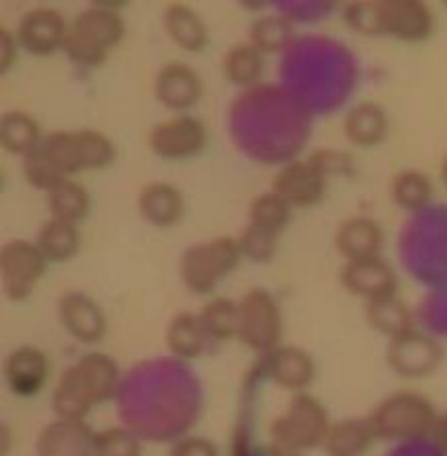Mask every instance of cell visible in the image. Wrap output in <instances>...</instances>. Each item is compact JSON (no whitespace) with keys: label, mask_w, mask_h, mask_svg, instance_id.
<instances>
[{"label":"cell","mask_w":447,"mask_h":456,"mask_svg":"<svg viewBox=\"0 0 447 456\" xmlns=\"http://www.w3.org/2000/svg\"><path fill=\"white\" fill-rule=\"evenodd\" d=\"M209 141L207 127L200 118L178 114L154 125L147 136L150 150L163 160H187L199 156Z\"/></svg>","instance_id":"cell-7"},{"label":"cell","mask_w":447,"mask_h":456,"mask_svg":"<svg viewBox=\"0 0 447 456\" xmlns=\"http://www.w3.org/2000/svg\"><path fill=\"white\" fill-rule=\"evenodd\" d=\"M167 456H221L216 444L205 436H185L169 448Z\"/></svg>","instance_id":"cell-42"},{"label":"cell","mask_w":447,"mask_h":456,"mask_svg":"<svg viewBox=\"0 0 447 456\" xmlns=\"http://www.w3.org/2000/svg\"><path fill=\"white\" fill-rule=\"evenodd\" d=\"M443 3H445V7H447V0H443Z\"/></svg>","instance_id":"cell-50"},{"label":"cell","mask_w":447,"mask_h":456,"mask_svg":"<svg viewBox=\"0 0 447 456\" xmlns=\"http://www.w3.org/2000/svg\"><path fill=\"white\" fill-rule=\"evenodd\" d=\"M240 258H243V252H240L239 239L234 236H216V239L190 245L181 258V279L190 292L205 297L236 270Z\"/></svg>","instance_id":"cell-3"},{"label":"cell","mask_w":447,"mask_h":456,"mask_svg":"<svg viewBox=\"0 0 447 456\" xmlns=\"http://www.w3.org/2000/svg\"><path fill=\"white\" fill-rule=\"evenodd\" d=\"M294 36V20L285 13H263L249 27V43L265 56L285 52L292 45Z\"/></svg>","instance_id":"cell-28"},{"label":"cell","mask_w":447,"mask_h":456,"mask_svg":"<svg viewBox=\"0 0 447 456\" xmlns=\"http://www.w3.org/2000/svg\"><path fill=\"white\" fill-rule=\"evenodd\" d=\"M377 441L370 417H347L329 426L323 441L325 456H365Z\"/></svg>","instance_id":"cell-20"},{"label":"cell","mask_w":447,"mask_h":456,"mask_svg":"<svg viewBox=\"0 0 447 456\" xmlns=\"http://www.w3.org/2000/svg\"><path fill=\"white\" fill-rule=\"evenodd\" d=\"M89 194L80 183L65 178L52 191H47V208L52 218L80 223L89 214Z\"/></svg>","instance_id":"cell-31"},{"label":"cell","mask_w":447,"mask_h":456,"mask_svg":"<svg viewBox=\"0 0 447 456\" xmlns=\"http://www.w3.org/2000/svg\"><path fill=\"white\" fill-rule=\"evenodd\" d=\"M441 181H443V185H445V190H447V156H445L443 165H441Z\"/></svg>","instance_id":"cell-48"},{"label":"cell","mask_w":447,"mask_h":456,"mask_svg":"<svg viewBox=\"0 0 447 456\" xmlns=\"http://www.w3.org/2000/svg\"><path fill=\"white\" fill-rule=\"evenodd\" d=\"M439 412L427 396L419 392H394L370 414L377 439L390 444H412L430 439Z\"/></svg>","instance_id":"cell-2"},{"label":"cell","mask_w":447,"mask_h":456,"mask_svg":"<svg viewBox=\"0 0 447 456\" xmlns=\"http://www.w3.org/2000/svg\"><path fill=\"white\" fill-rule=\"evenodd\" d=\"M329 426L332 421L323 403L307 392H297V396L288 403V410L272 423L270 439L280 448L307 452V450L323 448Z\"/></svg>","instance_id":"cell-4"},{"label":"cell","mask_w":447,"mask_h":456,"mask_svg":"<svg viewBox=\"0 0 447 456\" xmlns=\"http://www.w3.org/2000/svg\"><path fill=\"white\" fill-rule=\"evenodd\" d=\"M263 374L292 392H305L316 377L314 359L294 346H279L263 356Z\"/></svg>","instance_id":"cell-10"},{"label":"cell","mask_w":447,"mask_h":456,"mask_svg":"<svg viewBox=\"0 0 447 456\" xmlns=\"http://www.w3.org/2000/svg\"><path fill=\"white\" fill-rule=\"evenodd\" d=\"M138 214L154 227H172L185 214L183 194L169 183H150L138 194Z\"/></svg>","instance_id":"cell-22"},{"label":"cell","mask_w":447,"mask_h":456,"mask_svg":"<svg viewBox=\"0 0 447 456\" xmlns=\"http://www.w3.org/2000/svg\"><path fill=\"white\" fill-rule=\"evenodd\" d=\"M265 456H305V452H301V450H292V448H280V445L270 444Z\"/></svg>","instance_id":"cell-46"},{"label":"cell","mask_w":447,"mask_h":456,"mask_svg":"<svg viewBox=\"0 0 447 456\" xmlns=\"http://www.w3.org/2000/svg\"><path fill=\"white\" fill-rule=\"evenodd\" d=\"M325 185L328 181L305 159L285 165L272 181V191L288 200L292 208H312L323 199Z\"/></svg>","instance_id":"cell-14"},{"label":"cell","mask_w":447,"mask_h":456,"mask_svg":"<svg viewBox=\"0 0 447 456\" xmlns=\"http://www.w3.org/2000/svg\"><path fill=\"white\" fill-rule=\"evenodd\" d=\"M89 4H92V7L111 9V12H123L129 4V0H89Z\"/></svg>","instance_id":"cell-45"},{"label":"cell","mask_w":447,"mask_h":456,"mask_svg":"<svg viewBox=\"0 0 447 456\" xmlns=\"http://www.w3.org/2000/svg\"><path fill=\"white\" fill-rule=\"evenodd\" d=\"M347 141L359 147H374L387 136V114L377 102H359L343 120Z\"/></svg>","instance_id":"cell-24"},{"label":"cell","mask_w":447,"mask_h":456,"mask_svg":"<svg viewBox=\"0 0 447 456\" xmlns=\"http://www.w3.org/2000/svg\"><path fill=\"white\" fill-rule=\"evenodd\" d=\"M96 456H141V439L127 428H107L96 432L93 441Z\"/></svg>","instance_id":"cell-39"},{"label":"cell","mask_w":447,"mask_h":456,"mask_svg":"<svg viewBox=\"0 0 447 456\" xmlns=\"http://www.w3.org/2000/svg\"><path fill=\"white\" fill-rule=\"evenodd\" d=\"M83 169H105L114 163L116 145L98 129H76Z\"/></svg>","instance_id":"cell-37"},{"label":"cell","mask_w":447,"mask_h":456,"mask_svg":"<svg viewBox=\"0 0 447 456\" xmlns=\"http://www.w3.org/2000/svg\"><path fill=\"white\" fill-rule=\"evenodd\" d=\"M283 316L276 298L267 289H249L239 301V341L249 350L267 354L279 347Z\"/></svg>","instance_id":"cell-5"},{"label":"cell","mask_w":447,"mask_h":456,"mask_svg":"<svg viewBox=\"0 0 447 456\" xmlns=\"http://www.w3.org/2000/svg\"><path fill=\"white\" fill-rule=\"evenodd\" d=\"M378 3H383V4H396V3H403V0H378Z\"/></svg>","instance_id":"cell-49"},{"label":"cell","mask_w":447,"mask_h":456,"mask_svg":"<svg viewBox=\"0 0 447 456\" xmlns=\"http://www.w3.org/2000/svg\"><path fill=\"white\" fill-rule=\"evenodd\" d=\"M40 147H43V150L47 151L49 159L62 169L65 176H74V174L85 172L83 160H80L78 138H76V132L58 129V132L47 134V136L40 141Z\"/></svg>","instance_id":"cell-34"},{"label":"cell","mask_w":447,"mask_h":456,"mask_svg":"<svg viewBox=\"0 0 447 456\" xmlns=\"http://www.w3.org/2000/svg\"><path fill=\"white\" fill-rule=\"evenodd\" d=\"M36 245L47 256L49 263H65L74 258L80 249V230L78 223L62 221V218H49L38 232Z\"/></svg>","instance_id":"cell-25"},{"label":"cell","mask_w":447,"mask_h":456,"mask_svg":"<svg viewBox=\"0 0 447 456\" xmlns=\"http://www.w3.org/2000/svg\"><path fill=\"white\" fill-rule=\"evenodd\" d=\"M386 31L401 43H423L435 31V13L426 0L386 4Z\"/></svg>","instance_id":"cell-18"},{"label":"cell","mask_w":447,"mask_h":456,"mask_svg":"<svg viewBox=\"0 0 447 456\" xmlns=\"http://www.w3.org/2000/svg\"><path fill=\"white\" fill-rule=\"evenodd\" d=\"M156 101L174 111H187L203 96V80L185 62H167L154 80Z\"/></svg>","instance_id":"cell-11"},{"label":"cell","mask_w":447,"mask_h":456,"mask_svg":"<svg viewBox=\"0 0 447 456\" xmlns=\"http://www.w3.org/2000/svg\"><path fill=\"white\" fill-rule=\"evenodd\" d=\"M163 29L183 52L200 53L209 45V27L187 3H169L163 12Z\"/></svg>","instance_id":"cell-19"},{"label":"cell","mask_w":447,"mask_h":456,"mask_svg":"<svg viewBox=\"0 0 447 456\" xmlns=\"http://www.w3.org/2000/svg\"><path fill=\"white\" fill-rule=\"evenodd\" d=\"M365 319H368V323L377 332L386 334L390 338L399 337V334L414 328L412 310L396 294L372 298V301L365 303Z\"/></svg>","instance_id":"cell-27"},{"label":"cell","mask_w":447,"mask_h":456,"mask_svg":"<svg viewBox=\"0 0 447 456\" xmlns=\"http://www.w3.org/2000/svg\"><path fill=\"white\" fill-rule=\"evenodd\" d=\"M96 432L89 430L85 421L56 419L40 430L36 441L38 456H96L93 450Z\"/></svg>","instance_id":"cell-13"},{"label":"cell","mask_w":447,"mask_h":456,"mask_svg":"<svg viewBox=\"0 0 447 456\" xmlns=\"http://www.w3.org/2000/svg\"><path fill=\"white\" fill-rule=\"evenodd\" d=\"M71 27L80 31L85 38L96 43L98 47L105 49V52H111L116 45H120V40L125 38V29H127L120 12L92 7V4L71 20Z\"/></svg>","instance_id":"cell-23"},{"label":"cell","mask_w":447,"mask_h":456,"mask_svg":"<svg viewBox=\"0 0 447 456\" xmlns=\"http://www.w3.org/2000/svg\"><path fill=\"white\" fill-rule=\"evenodd\" d=\"M236 3H239L243 9H248V12H263L270 0H236Z\"/></svg>","instance_id":"cell-47"},{"label":"cell","mask_w":447,"mask_h":456,"mask_svg":"<svg viewBox=\"0 0 447 456\" xmlns=\"http://www.w3.org/2000/svg\"><path fill=\"white\" fill-rule=\"evenodd\" d=\"M383 236L381 225L370 216H352L338 225L334 245L345 261H365L381 256Z\"/></svg>","instance_id":"cell-17"},{"label":"cell","mask_w":447,"mask_h":456,"mask_svg":"<svg viewBox=\"0 0 447 456\" xmlns=\"http://www.w3.org/2000/svg\"><path fill=\"white\" fill-rule=\"evenodd\" d=\"M343 22L361 36H387L386 4L378 0H347L343 4Z\"/></svg>","instance_id":"cell-33"},{"label":"cell","mask_w":447,"mask_h":456,"mask_svg":"<svg viewBox=\"0 0 447 456\" xmlns=\"http://www.w3.org/2000/svg\"><path fill=\"white\" fill-rule=\"evenodd\" d=\"M430 439L435 444V448L441 452V456H447V412L439 414L435 428H432Z\"/></svg>","instance_id":"cell-44"},{"label":"cell","mask_w":447,"mask_h":456,"mask_svg":"<svg viewBox=\"0 0 447 456\" xmlns=\"http://www.w3.org/2000/svg\"><path fill=\"white\" fill-rule=\"evenodd\" d=\"M62 52L67 53L69 61H74L80 67H101L107 61V53H110L102 47H98L96 43H92L89 38H85L74 27H69V34H67Z\"/></svg>","instance_id":"cell-41"},{"label":"cell","mask_w":447,"mask_h":456,"mask_svg":"<svg viewBox=\"0 0 447 456\" xmlns=\"http://www.w3.org/2000/svg\"><path fill=\"white\" fill-rule=\"evenodd\" d=\"M49 261L40 248L29 240L13 239L0 248V281L12 301H25L31 297L43 279Z\"/></svg>","instance_id":"cell-6"},{"label":"cell","mask_w":447,"mask_h":456,"mask_svg":"<svg viewBox=\"0 0 447 456\" xmlns=\"http://www.w3.org/2000/svg\"><path fill=\"white\" fill-rule=\"evenodd\" d=\"M71 22L65 20L58 9L52 7H36L29 9L25 16L18 20L16 36L20 47L31 56H52V53L62 52L65 38L69 34Z\"/></svg>","instance_id":"cell-9"},{"label":"cell","mask_w":447,"mask_h":456,"mask_svg":"<svg viewBox=\"0 0 447 456\" xmlns=\"http://www.w3.org/2000/svg\"><path fill=\"white\" fill-rule=\"evenodd\" d=\"M165 343H167V350L174 356L183 361H194L212 350L214 338L209 337L199 314L181 312V314H176L169 321L167 332H165Z\"/></svg>","instance_id":"cell-21"},{"label":"cell","mask_w":447,"mask_h":456,"mask_svg":"<svg viewBox=\"0 0 447 456\" xmlns=\"http://www.w3.org/2000/svg\"><path fill=\"white\" fill-rule=\"evenodd\" d=\"M199 316L209 337L214 338V343H223L239 337V303L221 297L212 298V301L200 307Z\"/></svg>","instance_id":"cell-32"},{"label":"cell","mask_w":447,"mask_h":456,"mask_svg":"<svg viewBox=\"0 0 447 456\" xmlns=\"http://www.w3.org/2000/svg\"><path fill=\"white\" fill-rule=\"evenodd\" d=\"M312 167L329 181V178H343L350 176L354 172V156L347 154L343 150H334V147H323V150H316L307 156Z\"/></svg>","instance_id":"cell-40"},{"label":"cell","mask_w":447,"mask_h":456,"mask_svg":"<svg viewBox=\"0 0 447 456\" xmlns=\"http://www.w3.org/2000/svg\"><path fill=\"white\" fill-rule=\"evenodd\" d=\"M390 190L394 203L405 212H421L432 203V196H435V185L427 174L417 172V169H405L396 174Z\"/></svg>","instance_id":"cell-30"},{"label":"cell","mask_w":447,"mask_h":456,"mask_svg":"<svg viewBox=\"0 0 447 456\" xmlns=\"http://www.w3.org/2000/svg\"><path fill=\"white\" fill-rule=\"evenodd\" d=\"M441 361H443V347L439 346V341L414 328L390 338L387 346V365L405 379L430 377Z\"/></svg>","instance_id":"cell-8"},{"label":"cell","mask_w":447,"mask_h":456,"mask_svg":"<svg viewBox=\"0 0 447 456\" xmlns=\"http://www.w3.org/2000/svg\"><path fill=\"white\" fill-rule=\"evenodd\" d=\"M289 216H292V205L272 190L256 196L249 205V223H256V225L279 232V234L289 223Z\"/></svg>","instance_id":"cell-36"},{"label":"cell","mask_w":447,"mask_h":456,"mask_svg":"<svg viewBox=\"0 0 447 456\" xmlns=\"http://www.w3.org/2000/svg\"><path fill=\"white\" fill-rule=\"evenodd\" d=\"M18 49L22 47L20 43H18L16 31L3 27V29H0V69L9 71V67H12L18 58Z\"/></svg>","instance_id":"cell-43"},{"label":"cell","mask_w":447,"mask_h":456,"mask_svg":"<svg viewBox=\"0 0 447 456\" xmlns=\"http://www.w3.org/2000/svg\"><path fill=\"white\" fill-rule=\"evenodd\" d=\"M279 232H272L267 227L248 223L243 232L239 234V245L243 258L252 263H270L274 258L276 248H279Z\"/></svg>","instance_id":"cell-38"},{"label":"cell","mask_w":447,"mask_h":456,"mask_svg":"<svg viewBox=\"0 0 447 456\" xmlns=\"http://www.w3.org/2000/svg\"><path fill=\"white\" fill-rule=\"evenodd\" d=\"M118 379V363L111 356L89 352L62 372L52 396L53 414L67 421H85L96 405L116 395Z\"/></svg>","instance_id":"cell-1"},{"label":"cell","mask_w":447,"mask_h":456,"mask_svg":"<svg viewBox=\"0 0 447 456\" xmlns=\"http://www.w3.org/2000/svg\"><path fill=\"white\" fill-rule=\"evenodd\" d=\"M341 283L354 297L372 301V298L396 294V274L381 256L365 261H347L341 270Z\"/></svg>","instance_id":"cell-12"},{"label":"cell","mask_w":447,"mask_h":456,"mask_svg":"<svg viewBox=\"0 0 447 456\" xmlns=\"http://www.w3.org/2000/svg\"><path fill=\"white\" fill-rule=\"evenodd\" d=\"M58 316L61 323L76 341L98 343L105 337L107 321L98 303L83 292H69L58 303Z\"/></svg>","instance_id":"cell-16"},{"label":"cell","mask_w":447,"mask_h":456,"mask_svg":"<svg viewBox=\"0 0 447 456\" xmlns=\"http://www.w3.org/2000/svg\"><path fill=\"white\" fill-rule=\"evenodd\" d=\"M22 174H25L27 183H29L31 187L45 191V194L52 191L58 183L69 178L62 174V169L49 159L47 151L40 145L36 147V150H31L27 156H22Z\"/></svg>","instance_id":"cell-35"},{"label":"cell","mask_w":447,"mask_h":456,"mask_svg":"<svg viewBox=\"0 0 447 456\" xmlns=\"http://www.w3.org/2000/svg\"><path fill=\"white\" fill-rule=\"evenodd\" d=\"M43 138L45 136L36 118L27 111H7L0 118V142H3V150L9 151V154L27 156L40 145Z\"/></svg>","instance_id":"cell-29"},{"label":"cell","mask_w":447,"mask_h":456,"mask_svg":"<svg viewBox=\"0 0 447 456\" xmlns=\"http://www.w3.org/2000/svg\"><path fill=\"white\" fill-rule=\"evenodd\" d=\"M47 354L40 347L20 346L4 361V381L16 396H36L49 379Z\"/></svg>","instance_id":"cell-15"},{"label":"cell","mask_w":447,"mask_h":456,"mask_svg":"<svg viewBox=\"0 0 447 456\" xmlns=\"http://www.w3.org/2000/svg\"><path fill=\"white\" fill-rule=\"evenodd\" d=\"M223 76L236 87H252L263 78L265 71V53L258 52L252 43H239L230 47L223 56Z\"/></svg>","instance_id":"cell-26"}]
</instances>
